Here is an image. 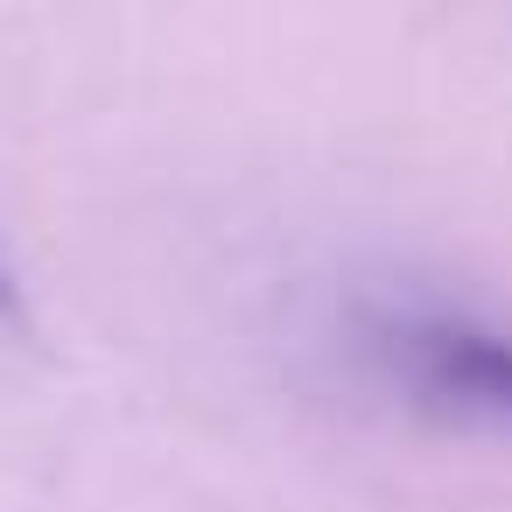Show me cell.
Returning a JSON list of instances; mask_svg holds the SVG:
<instances>
[{
    "mask_svg": "<svg viewBox=\"0 0 512 512\" xmlns=\"http://www.w3.org/2000/svg\"><path fill=\"white\" fill-rule=\"evenodd\" d=\"M22 316V281H15V260L0 253V323H15Z\"/></svg>",
    "mask_w": 512,
    "mask_h": 512,
    "instance_id": "obj_2",
    "label": "cell"
},
{
    "mask_svg": "<svg viewBox=\"0 0 512 512\" xmlns=\"http://www.w3.org/2000/svg\"><path fill=\"white\" fill-rule=\"evenodd\" d=\"M344 344L365 379L428 421L512 435V316L414 274L365 281L344 302Z\"/></svg>",
    "mask_w": 512,
    "mask_h": 512,
    "instance_id": "obj_1",
    "label": "cell"
}]
</instances>
